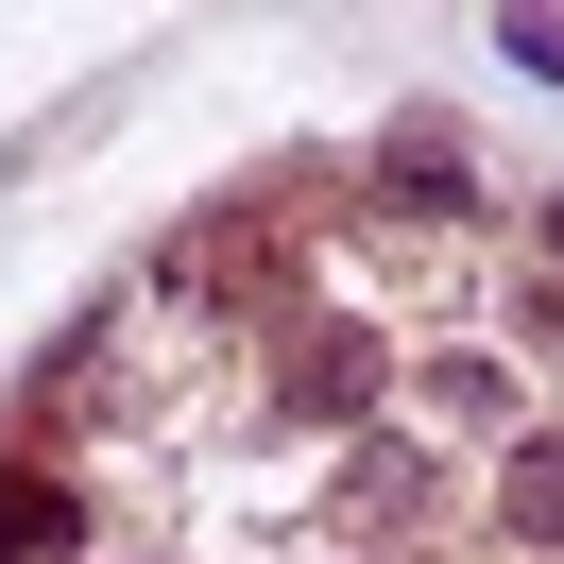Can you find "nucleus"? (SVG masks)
I'll return each instance as SVG.
<instances>
[{
	"label": "nucleus",
	"mask_w": 564,
	"mask_h": 564,
	"mask_svg": "<svg viewBox=\"0 0 564 564\" xmlns=\"http://www.w3.org/2000/svg\"><path fill=\"white\" fill-rule=\"evenodd\" d=\"M377 377H393V359L359 343V325H291V359H274V411L343 427V411H377Z\"/></svg>",
	"instance_id": "obj_1"
},
{
	"label": "nucleus",
	"mask_w": 564,
	"mask_h": 564,
	"mask_svg": "<svg viewBox=\"0 0 564 564\" xmlns=\"http://www.w3.org/2000/svg\"><path fill=\"white\" fill-rule=\"evenodd\" d=\"M496 530L513 547H564V427H513L496 445Z\"/></svg>",
	"instance_id": "obj_2"
},
{
	"label": "nucleus",
	"mask_w": 564,
	"mask_h": 564,
	"mask_svg": "<svg viewBox=\"0 0 564 564\" xmlns=\"http://www.w3.org/2000/svg\"><path fill=\"white\" fill-rule=\"evenodd\" d=\"M530 343H547V359H564V291H530Z\"/></svg>",
	"instance_id": "obj_3"
}]
</instances>
